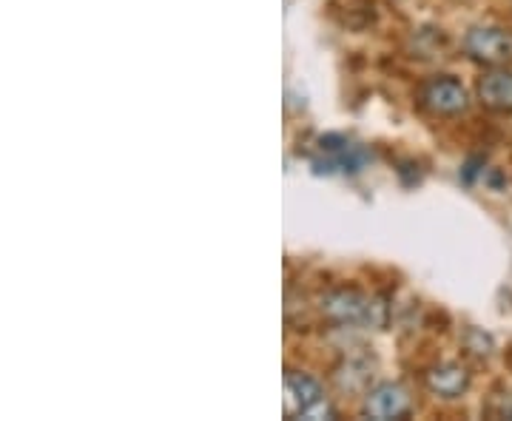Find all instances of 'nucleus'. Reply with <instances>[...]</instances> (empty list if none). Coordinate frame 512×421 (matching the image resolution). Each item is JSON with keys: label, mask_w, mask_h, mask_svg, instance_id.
<instances>
[{"label": "nucleus", "mask_w": 512, "mask_h": 421, "mask_svg": "<svg viewBox=\"0 0 512 421\" xmlns=\"http://www.w3.org/2000/svg\"><path fill=\"white\" fill-rule=\"evenodd\" d=\"M424 385L433 396H441V399H458L467 393L470 387V373L467 367L456 365V362H447V365L430 367L424 373Z\"/></svg>", "instance_id": "39448f33"}, {"label": "nucleus", "mask_w": 512, "mask_h": 421, "mask_svg": "<svg viewBox=\"0 0 512 421\" xmlns=\"http://www.w3.org/2000/svg\"><path fill=\"white\" fill-rule=\"evenodd\" d=\"M464 55L481 66H507L512 60V32L501 26H473L464 35Z\"/></svg>", "instance_id": "f03ea898"}, {"label": "nucleus", "mask_w": 512, "mask_h": 421, "mask_svg": "<svg viewBox=\"0 0 512 421\" xmlns=\"http://www.w3.org/2000/svg\"><path fill=\"white\" fill-rule=\"evenodd\" d=\"M376 299H370L359 291H330L322 299V313L325 319L336 322V325H382V319L376 311H382Z\"/></svg>", "instance_id": "f257e3e1"}, {"label": "nucleus", "mask_w": 512, "mask_h": 421, "mask_svg": "<svg viewBox=\"0 0 512 421\" xmlns=\"http://www.w3.org/2000/svg\"><path fill=\"white\" fill-rule=\"evenodd\" d=\"M419 103L436 117H456L470 106V94L461 86V80L450 74L430 77L419 89Z\"/></svg>", "instance_id": "7ed1b4c3"}, {"label": "nucleus", "mask_w": 512, "mask_h": 421, "mask_svg": "<svg viewBox=\"0 0 512 421\" xmlns=\"http://www.w3.org/2000/svg\"><path fill=\"white\" fill-rule=\"evenodd\" d=\"M410 410H413V399H410L407 387L396 385V382L373 387L365 396V407H362L367 419L376 421H399L410 416Z\"/></svg>", "instance_id": "20e7f679"}, {"label": "nucleus", "mask_w": 512, "mask_h": 421, "mask_svg": "<svg viewBox=\"0 0 512 421\" xmlns=\"http://www.w3.org/2000/svg\"><path fill=\"white\" fill-rule=\"evenodd\" d=\"M478 100L484 109L510 114L512 111V72L510 69H493L478 80Z\"/></svg>", "instance_id": "423d86ee"}, {"label": "nucleus", "mask_w": 512, "mask_h": 421, "mask_svg": "<svg viewBox=\"0 0 512 421\" xmlns=\"http://www.w3.org/2000/svg\"><path fill=\"white\" fill-rule=\"evenodd\" d=\"M285 396H288V413L291 416H302L308 407L325 399L322 385L316 379H311L308 373H299V370L285 373Z\"/></svg>", "instance_id": "0eeeda50"}, {"label": "nucleus", "mask_w": 512, "mask_h": 421, "mask_svg": "<svg viewBox=\"0 0 512 421\" xmlns=\"http://www.w3.org/2000/svg\"><path fill=\"white\" fill-rule=\"evenodd\" d=\"M299 419H311V421H319V419H339V413H336V407L328 402V399H322V402H316L313 407H308Z\"/></svg>", "instance_id": "6e6552de"}]
</instances>
